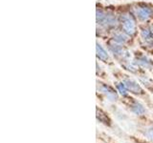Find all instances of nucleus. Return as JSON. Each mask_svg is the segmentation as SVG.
<instances>
[{
    "mask_svg": "<svg viewBox=\"0 0 153 143\" xmlns=\"http://www.w3.org/2000/svg\"><path fill=\"white\" fill-rule=\"evenodd\" d=\"M142 122H138L137 132L141 136L153 142V121L147 119L146 116L140 117Z\"/></svg>",
    "mask_w": 153,
    "mask_h": 143,
    "instance_id": "obj_2",
    "label": "nucleus"
},
{
    "mask_svg": "<svg viewBox=\"0 0 153 143\" xmlns=\"http://www.w3.org/2000/svg\"><path fill=\"white\" fill-rule=\"evenodd\" d=\"M127 137L132 143H153L152 141L148 140L143 136H134V135H129Z\"/></svg>",
    "mask_w": 153,
    "mask_h": 143,
    "instance_id": "obj_10",
    "label": "nucleus"
},
{
    "mask_svg": "<svg viewBox=\"0 0 153 143\" xmlns=\"http://www.w3.org/2000/svg\"><path fill=\"white\" fill-rule=\"evenodd\" d=\"M137 14L141 19H146L152 14V10L148 7H142L137 10Z\"/></svg>",
    "mask_w": 153,
    "mask_h": 143,
    "instance_id": "obj_8",
    "label": "nucleus"
},
{
    "mask_svg": "<svg viewBox=\"0 0 153 143\" xmlns=\"http://www.w3.org/2000/svg\"><path fill=\"white\" fill-rule=\"evenodd\" d=\"M96 49H97V56L100 60H102V61H107L108 60L107 52L103 50V48L102 46H100V44H97V46H96Z\"/></svg>",
    "mask_w": 153,
    "mask_h": 143,
    "instance_id": "obj_9",
    "label": "nucleus"
},
{
    "mask_svg": "<svg viewBox=\"0 0 153 143\" xmlns=\"http://www.w3.org/2000/svg\"><path fill=\"white\" fill-rule=\"evenodd\" d=\"M116 87H117V90L118 92L121 94L123 97H124V95H127V89L126 87V85H124L123 82H120V83H117L116 84Z\"/></svg>",
    "mask_w": 153,
    "mask_h": 143,
    "instance_id": "obj_11",
    "label": "nucleus"
},
{
    "mask_svg": "<svg viewBox=\"0 0 153 143\" xmlns=\"http://www.w3.org/2000/svg\"><path fill=\"white\" fill-rule=\"evenodd\" d=\"M97 139L102 143H117V141L112 136L102 131H97Z\"/></svg>",
    "mask_w": 153,
    "mask_h": 143,
    "instance_id": "obj_7",
    "label": "nucleus"
},
{
    "mask_svg": "<svg viewBox=\"0 0 153 143\" xmlns=\"http://www.w3.org/2000/svg\"><path fill=\"white\" fill-rule=\"evenodd\" d=\"M123 27L128 35H134L136 31V24L132 16L130 15H123Z\"/></svg>",
    "mask_w": 153,
    "mask_h": 143,
    "instance_id": "obj_6",
    "label": "nucleus"
},
{
    "mask_svg": "<svg viewBox=\"0 0 153 143\" xmlns=\"http://www.w3.org/2000/svg\"><path fill=\"white\" fill-rule=\"evenodd\" d=\"M96 119H97V121L100 124H102V126L108 129L114 130L116 128V125H115V122L112 119V117L109 116V114L106 111H104L100 106L96 107Z\"/></svg>",
    "mask_w": 153,
    "mask_h": 143,
    "instance_id": "obj_3",
    "label": "nucleus"
},
{
    "mask_svg": "<svg viewBox=\"0 0 153 143\" xmlns=\"http://www.w3.org/2000/svg\"><path fill=\"white\" fill-rule=\"evenodd\" d=\"M122 82L126 85V89L129 93H131L135 95H139V97L146 94V92L143 90L141 85L134 79L129 78V77H126L122 81Z\"/></svg>",
    "mask_w": 153,
    "mask_h": 143,
    "instance_id": "obj_4",
    "label": "nucleus"
},
{
    "mask_svg": "<svg viewBox=\"0 0 153 143\" xmlns=\"http://www.w3.org/2000/svg\"><path fill=\"white\" fill-rule=\"evenodd\" d=\"M115 39H116L117 41H120V42H124L126 40V37L123 35H119V38H115Z\"/></svg>",
    "mask_w": 153,
    "mask_h": 143,
    "instance_id": "obj_13",
    "label": "nucleus"
},
{
    "mask_svg": "<svg viewBox=\"0 0 153 143\" xmlns=\"http://www.w3.org/2000/svg\"><path fill=\"white\" fill-rule=\"evenodd\" d=\"M142 35L146 40H148L149 38H151V33H150V32L148 31V30H143V32H142Z\"/></svg>",
    "mask_w": 153,
    "mask_h": 143,
    "instance_id": "obj_12",
    "label": "nucleus"
},
{
    "mask_svg": "<svg viewBox=\"0 0 153 143\" xmlns=\"http://www.w3.org/2000/svg\"><path fill=\"white\" fill-rule=\"evenodd\" d=\"M123 97H124L123 104L126 105V108L129 110V112L132 113L133 114H135V116H137L139 118L146 116V109L140 101H138V100L135 98L129 97L128 95H124Z\"/></svg>",
    "mask_w": 153,
    "mask_h": 143,
    "instance_id": "obj_1",
    "label": "nucleus"
},
{
    "mask_svg": "<svg viewBox=\"0 0 153 143\" xmlns=\"http://www.w3.org/2000/svg\"><path fill=\"white\" fill-rule=\"evenodd\" d=\"M98 89L102 93H103V94L110 100V101L115 102V101H117V100L119 99L118 93L115 91V89H113L111 87V86H109L107 84L100 83V85L98 86Z\"/></svg>",
    "mask_w": 153,
    "mask_h": 143,
    "instance_id": "obj_5",
    "label": "nucleus"
}]
</instances>
